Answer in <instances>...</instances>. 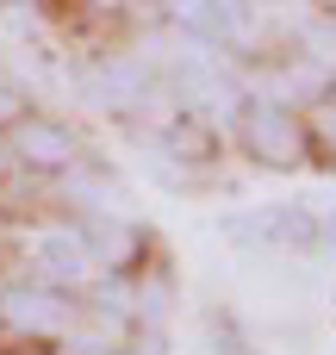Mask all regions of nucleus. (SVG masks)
<instances>
[{"mask_svg":"<svg viewBox=\"0 0 336 355\" xmlns=\"http://www.w3.org/2000/svg\"><path fill=\"white\" fill-rule=\"evenodd\" d=\"M0 324L25 331V337H56L69 324V300L56 287H12V293H0Z\"/></svg>","mask_w":336,"mask_h":355,"instance_id":"nucleus-1","label":"nucleus"},{"mask_svg":"<svg viewBox=\"0 0 336 355\" xmlns=\"http://www.w3.org/2000/svg\"><path fill=\"white\" fill-rule=\"evenodd\" d=\"M31 262H37V275H50L56 287L94 275V250H87V237H81V231H62V225H50V231L31 237Z\"/></svg>","mask_w":336,"mask_h":355,"instance_id":"nucleus-2","label":"nucleus"},{"mask_svg":"<svg viewBox=\"0 0 336 355\" xmlns=\"http://www.w3.org/2000/svg\"><path fill=\"white\" fill-rule=\"evenodd\" d=\"M243 137H249V150L256 156H268V162H299V125L287 119V106H249L243 112Z\"/></svg>","mask_w":336,"mask_h":355,"instance_id":"nucleus-3","label":"nucleus"},{"mask_svg":"<svg viewBox=\"0 0 336 355\" xmlns=\"http://www.w3.org/2000/svg\"><path fill=\"white\" fill-rule=\"evenodd\" d=\"M75 131L69 125H56V119H25L19 125V137H12V156L19 162H31V168H69L75 162Z\"/></svg>","mask_w":336,"mask_h":355,"instance_id":"nucleus-4","label":"nucleus"},{"mask_svg":"<svg viewBox=\"0 0 336 355\" xmlns=\"http://www.w3.org/2000/svg\"><path fill=\"white\" fill-rule=\"evenodd\" d=\"M94 94H100V106H131L143 94V69L137 62H106L94 75Z\"/></svg>","mask_w":336,"mask_h":355,"instance_id":"nucleus-5","label":"nucleus"},{"mask_svg":"<svg viewBox=\"0 0 336 355\" xmlns=\"http://www.w3.org/2000/svg\"><path fill=\"white\" fill-rule=\"evenodd\" d=\"M19 112H25V106H19V94H12V87H6V81H0V125H12V119H19Z\"/></svg>","mask_w":336,"mask_h":355,"instance_id":"nucleus-6","label":"nucleus"},{"mask_svg":"<svg viewBox=\"0 0 336 355\" xmlns=\"http://www.w3.org/2000/svg\"><path fill=\"white\" fill-rule=\"evenodd\" d=\"M318 131H324V144H336V106H324V112H318Z\"/></svg>","mask_w":336,"mask_h":355,"instance_id":"nucleus-7","label":"nucleus"}]
</instances>
